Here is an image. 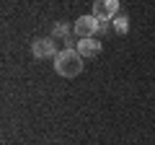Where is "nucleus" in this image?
<instances>
[{
  "instance_id": "20e7f679",
  "label": "nucleus",
  "mask_w": 155,
  "mask_h": 145,
  "mask_svg": "<svg viewBox=\"0 0 155 145\" xmlns=\"http://www.w3.org/2000/svg\"><path fill=\"white\" fill-rule=\"evenodd\" d=\"M31 52H34V57H36V60H47V57H57V55H60V52L54 49V42L47 39V36L34 42V44H31Z\"/></svg>"
},
{
  "instance_id": "6e6552de",
  "label": "nucleus",
  "mask_w": 155,
  "mask_h": 145,
  "mask_svg": "<svg viewBox=\"0 0 155 145\" xmlns=\"http://www.w3.org/2000/svg\"><path fill=\"white\" fill-rule=\"evenodd\" d=\"M54 34H60V36H65V34H67V26H57V29H54Z\"/></svg>"
},
{
  "instance_id": "f257e3e1",
  "label": "nucleus",
  "mask_w": 155,
  "mask_h": 145,
  "mask_svg": "<svg viewBox=\"0 0 155 145\" xmlns=\"http://www.w3.org/2000/svg\"><path fill=\"white\" fill-rule=\"evenodd\" d=\"M54 70L62 78H78V75L83 72V55H80L75 47L62 49L60 55L54 57Z\"/></svg>"
},
{
  "instance_id": "0eeeda50",
  "label": "nucleus",
  "mask_w": 155,
  "mask_h": 145,
  "mask_svg": "<svg viewBox=\"0 0 155 145\" xmlns=\"http://www.w3.org/2000/svg\"><path fill=\"white\" fill-rule=\"evenodd\" d=\"M106 29H109V21L106 18H98V34H104Z\"/></svg>"
},
{
  "instance_id": "7ed1b4c3",
  "label": "nucleus",
  "mask_w": 155,
  "mask_h": 145,
  "mask_svg": "<svg viewBox=\"0 0 155 145\" xmlns=\"http://www.w3.org/2000/svg\"><path fill=\"white\" fill-rule=\"evenodd\" d=\"M93 16L114 21L119 16V0H93Z\"/></svg>"
},
{
  "instance_id": "39448f33",
  "label": "nucleus",
  "mask_w": 155,
  "mask_h": 145,
  "mask_svg": "<svg viewBox=\"0 0 155 145\" xmlns=\"http://www.w3.org/2000/svg\"><path fill=\"white\" fill-rule=\"evenodd\" d=\"M78 52L83 57H96L101 52V42H96L93 36H91V39H80L78 42Z\"/></svg>"
},
{
  "instance_id": "423d86ee",
  "label": "nucleus",
  "mask_w": 155,
  "mask_h": 145,
  "mask_svg": "<svg viewBox=\"0 0 155 145\" xmlns=\"http://www.w3.org/2000/svg\"><path fill=\"white\" fill-rule=\"evenodd\" d=\"M114 29H116V34H127L129 31V18L124 16V13H119V16L114 18Z\"/></svg>"
},
{
  "instance_id": "f03ea898",
  "label": "nucleus",
  "mask_w": 155,
  "mask_h": 145,
  "mask_svg": "<svg viewBox=\"0 0 155 145\" xmlns=\"http://www.w3.org/2000/svg\"><path fill=\"white\" fill-rule=\"evenodd\" d=\"M72 31L80 36V39H91L93 34H98V18L91 13V16H80L75 21V26H72Z\"/></svg>"
}]
</instances>
